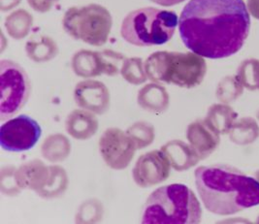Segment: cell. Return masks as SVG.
Instances as JSON below:
<instances>
[{
    "label": "cell",
    "instance_id": "8fae6325",
    "mask_svg": "<svg viewBox=\"0 0 259 224\" xmlns=\"http://www.w3.org/2000/svg\"><path fill=\"white\" fill-rule=\"evenodd\" d=\"M136 146L130 135L117 127L105 130L99 139V152L107 165L114 170H123L130 165Z\"/></svg>",
    "mask_w": 259,
    "mask_h": 224
},
{
    "label": "cell",
    "instance_id": "7c38bea8",
    "mask_svg": "<svg viewBox=\"0 0 259 224\" xmlns=\"http://www.w3.org/2000/svg\"><path fill=\"white\" fill-rule=\"evenodd\" d=\"M74 100L83 110L96 115H103L110 108L111 97L105 83L88 79L76 84Z\"/></svg>",
    "mask_w": 259,
    "mask_h": 224
},
{
    "label": "cell",
    "instance_id": "4fadbf2b",
    "mask_svg": "<svg viewBox=\"0 0 259 224\" xmlns=\"http://www.w3.org/2000/svg\"><path fill=\"white\" fill-rule=\"evenodd\" d=\"M169 168L164 156L157 151L142 154L133 167L132 177L140 188H150L168 177Z\"/></svg>",
    "mask_w": 259,
    "mask_h": 224
},
{
    "label": "cell",
    "instance_id": "9c48e42d",
    "mask_svg": "<svg viewBox=\"0 0 259 224\" xmlns=\"http://www.w3.org/2000/svg\"><path fill=\"white\" fill-rule=\"evenodd\" d=\"M125 59L123 54L112 50L101 52L81 50L72 57L71 67L81 78L89 79L102 74L114 77L119 73V66Z\"/></svg>",
    "mask_w": 259,
    "mask_h": 224
},
{
    "label": "cell",
    "instance_id": "44dd1931",
    "mask_svg": "<svg viewBox=\"0 0 259 224\" xmlns=\"http://www.w3.org/2000/svg\"><path fill=\"white\" fill-rule=\"evenodd\" d=\"M2 168L1 172V190L6 195H17L20 193L21 188L19 187L16 178V171L6 170Z\"/></svg>",
    "mask_w": 259,
    "mask_h": 224
},
{
    "label": "cell",
    "instance_id": "cb8c5ba5",
    "mask_svg": "<svg viewBox=\"0 0 259 224\" xmlns=\"http://www.w3.org/2000/svg\"><path fill=\"white\" fill-rule=\"evenodd\" d=\"M151 2H153L157 5L160 6H165V7H170V6H174V5H178L186 0H150Z\"/></svg>",
    "mask_w": 259,
    "mask_h": 224
},
{
    "label": "cell",
    "instance_id": "277c9868",
    "mask_svg": "<svg viewBox=\"0 0 259 224\" xmlns=\"http://www.w3.org/2000/svg\"><path fill=\"white\" fill-rule=\"evenodd\" d=\"M178 16L174 11L145 7L128 13L120 26V35L131 45L151 47L163 45L174 35Z\"/></svg>",
    "mask_w": 259,
    "mask_h": 224
},
{
    "label": "cell",
    "instance_id": "ba28073f",
    "mask_svg": "<svg viewBox=\"0 0 259 224\" xmlns=\"http://www.w3.org/2000/svg\"><path fill=\"white\" fill-rule=\"evenodd\" d=\"M16 178L21 189H29L44 198L61 195L68 186L65 170L60 166H46L35 159L25 162L16 171Z\"/></svg>",
    "mask_w": 259,
    "mask_h": 224
},
{
    "label": "cell",
    "instance_id": "d6986e66",
    "mask_svg": "<svg viewBox=\"0 0 259 224\" xmlns=\"http://www.w3.org/2000/svg\"><path fill=\"white\" fill-rule=\"evenodd\" d=\"M120 75L127 83L134 85L145 83L148 79L143 66V60L140 58L125 59L120 68Z\"/></svg>",
    "mask_w": 259,
    "mask_h": 224
},
{
    "label": "cell",
    "instance_id": "3957f363",
    "mask_svg": "<svg viewBox=\"0 0 259 224\" xmlns=\"http://www.w3.org/2000/svg\"><path fill=\"white\" fill-rule=\"evenodd\" d=\"M202 208L194 192L182 184L155 189L148 197L142 212L144 224L200 223Z\"/></svg>",
    "mask_w": 259,
    "mask_h": 224
},
{
    "label": "cell",
    "instance_id": "7a4b0ae2",
    "mask_svg": "<svg viewBox=\"0 0 259 224\" xmlns=\"http://www.w3.org/2000/svg\"><path fill=\"white\" fill-rule=\"evenodd\" d=\"M195 185L205 208L218 215H231L259 205V182L226 164L200 166Z\"/></svg>",
    "mask_w": 259,
    "mask_h": 224
},
{
    "label": "cell",
    "instance_id": "52a82bcc",
    "mask_svg": "<svg viewBox=\"0 0 259 224\" xmlns=\"http://www.w3.org/2000/svg\"><path fill=\"white\" fill-rule=\"evenodd\" d=\"M31 91L30 80L24 68L10 59L0 62V118L16 115L26 104Z\"/></svg>",
    "mask_w": 259,
    "mask_h": 224
},
{
    "label": "cell",
    "instance_id": "603a6c76",
    "mask_svg": "<svg viewBox=\"0 0 259 224\" xmlns=\"http://www.w3.org/2000/svg\"><path fill=\"white\" fill-rule=\"evenodd\" d=\"M22 0H1V10L6 12L16 7L21 3Z\"/></svg>",
    "mask_w": 259,
    "mask_h": 224
},
{
    "label": "cell",
    "instance_id": "8992f818",
    "mask_svg": "<svg viewBox=\"0 0 259 224\" xmlns=\"http://www.w3.org/2000/svg\"><path fill=\"white\" fill-rule=\"evenodd\" d=\"M62 26L75 40L101 47L106 44L110 35L113 18L104 6L92 3L69 8L62 18Z\"/></svg>",
    "mask_w": 259,
    "mask_h": 224
},
{
    "label": "cell",
    "instance_id": "ffe728a7",
    "mask_svg": "<svg viewBox=\"0 0 259 224\" xmlns=\"http://www.w3.org/2000/svg\"><path fill=\"white\" fill-rule=\"evenodd\" d=\"M151 128L152 127L148 123L138 121L133 123L126 131L138 150L147 147L153 142V131Z\"/></svg>",
    "mask_w": 259,
    "mask_h": 224
},
{
    "label": "cell",
    "instance_id": "ac0fdd59",
    "mask_svg": "<svg viewBox=\"0 0 259 224\" xmlns=\"http://www.w3.org/2000/svg\"><path fill=\"white\" fill-rule=\"evenodd\" d=\"M138 104L145 110L157 111L168 102V95L163 86L149 83L139 91L137 97Z\"/></svg>",
    "mask_w": 259,
    "mask_h": 224
},
{
    "label": "cell",
    "instance_id": "5bb4252c",
    "mask_svg": "<svg viewBox=\"0 0 259 224\" xmlns=\"http://www.w3.org/2000/svg\"><path fill=\"white\" fill-rule=\"evenodd\" d=\"M65 128L68 134L76 140H88L98 130V119L87 110L72 111L65 120Z\"/></svg>",
    "mask_w": 259,
    "mask_h": 224
},
{
    "label": "cell",
    "instance_id": "2e32d148",
    "mask_svg": "<svg viewBox=\"0 0 259 224\" xmlns=\"http://www.w3.org/2000/svg\"><path fill=\"white\" fill-rule=\"evenodd\" d=\"M70 151V142L62 134L49 136L41 147L43 156L53 163L60 162L67 158Z\"/></svg>",
    "mask_w": 259,
    "mask_h": 224
},
{
    "label": "cell",
    "instance_id": "5b68a950",
    "mask_svg": "<svg viewBox=\"0 0 259 224\" xmlns=\"http://www.w3.org/2000/svg\"><path fill=\"white\" fill-rule=\"evenodd\" d=\"M144 68L153 82L174 83L181 87H194L203 81L206 62L196 54L156 52L146 59Z\"/></svg>",
    "mask_w": 259,
    "mask_h": 224
},
{
    "label": "cell",
    "instance_id": "7402d4cb",
    "mask_svg": "<svg viewBox=\"0 0 259 224\" xmlns=\"http://www.w3.org/2000/svg\"><path fill=\"white\" fill-rule=\"evenodd\" d=\"M59 0H27L29 6L36 12L47 13Z\"/></svg>",
    "mask_w": 259,
    "mask_h": 224
},
{
    "label": "cell",
    "instance_id": "30bf717a",
    "mask_svg": "<svg viewBox=\"0 0 259 224\" xmlns=\"http://www.w3.org/2000/svg\"><path fill=\"white\" fill-rule=\"evenodd\" d=\"M42 129L35 119L20 115L2 123L0 127V146L13 153L32 149L40 139Z\"/></svg>",
    "mask_w": 259,
    "mask_h": 224
},
{
    "label": "cell",
    "instance_id": "6da1fadb",
    "mask_svg": "<svg viewBox=\"0 0 259 224\" xmlns=\"http://www.w3.org/2000/svg\"><path fill=\"white\" fill-rule=\"evenodd\" d=\"M185 46L207 59L231 57L245 44L250 18L243 0H190L179 22Z\"/></svg>",
    "mask_w": 259,
    "mask_h": 224
},
{
    "label": "cell",
    "instance_id": "9a60e30c",
    "mask_svg": "<svg viewBox=\"0 0 259 224\" xmlns=\"http://www.w3.org/2000/svg\"><path fill=\"white\" fill-rule=\"evenodd\" d=\"M25 53L32 61L43 63L58 56L59 46L50 36L33 35L25 44Z\"/></svg>",
    "mask_w": 259,
    "mask_h": 224
},
{
    "label": "cell",
    "instance_id": "e0dca14e",
    "mask_svg": "<svg viewBox=\"0 0 259 224\" xmlns=\"http://www.w3.org/2000/svg\"><path fill=\"white\" fill-rule=\"evenodd\" d=\"M33 24V17L24 9L11 13L5 20V28L13 39L21 40L29 33Z\"/></svg>",
    "mask_w": 259,
    "mask_h": 224
}]
</instances>
